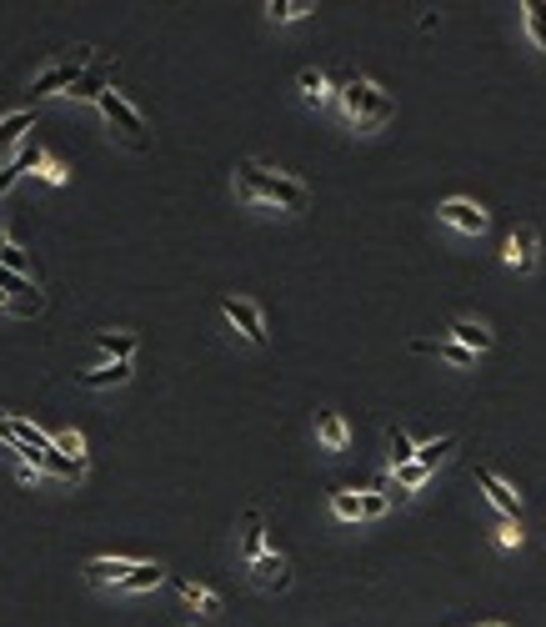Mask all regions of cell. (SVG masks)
I'll use <instances>...</instances> for the list:
<instances>
[{
  "label": "cell",
  "instance_id": "6da1fadb",
  "mask_svg": "<svg viewBox=\"0 0 546 627\" xmlns=\"http://www.w3.org/2000/svg\"><path fill=\"white\" fill-rule=\"evenodd\" d=\"M236 176H241V191H246L251 201L281 206V211H301V206H306V186L281 176V171H266V166H256V161H241Z\"/></svg>",
  "mask_w": 546,
  "mask_h": 627
},
{
  "label": "cell",
  "instance_id": "7a4b0ae2",
  "mask_svg": "<svg viewBox=\"0 0 546 627\" xmlns=\"http://www.w3.org/2000/svg\"><path fill=\"white\" fill-rule=\"evenodd\" d=\"M341 106H346V116L356 121V130H376L381 121H391V96L386 91H376L366 76H346V86H341Z\"/></svg>",
  "mask_w": 546,
  "mask_h": 627
},
{
  "label": "cell",
  "instance_id": "3957f363",
  "mask_svg": "<svg viewBox=\"0 0 546 627\" xmlns=\"http://www.w3.org/2000/svg\"><path fill=\"white\" fill-rule=\"evenodd\" d=\"M96 106H101V116H106L110 126H116V136L130 146V151H146V121H140V111L130 106V101L120 96V91H106V96H101Z\"/></svg>",
  "mask_w": 546,
  "mask_h": 627
},
{
  "label": "cell",
  "instance_id": "277c9868",
  "mask_svg": "<svg viewBox=\"0 0 546 627\" xmlns=\"http://www.w3.org/2000/svg\"><path fill=\"white\" fill-rule=\"evenodd\" d=\"M91 61H96V51H86V45H81L75 55H65V61L45 65L41 76H35V86H31V91H35V96H55V91L65 96V91H71L75 81L86 76V65H91Z\"/></svg>",
  "mask_w": 546,
  "mask_h": 627
},
{
  "label": "cell",
  "instance_id": "5b68a950",
  "mask_svg": "<svg viewBox=\"0 0 546 627\" xmlns=\"http://www.w3.org/2000/svg\"><path fill=\"white\" fill-rule=\"evenodd\" d=\"M221 312H225V322L236 326L251 346H266V322H261V306L256 302H246V296H225Z\"/></svg>",
  "mask_w": 546,
  "mask_h": 627
},
{
  "label": "cell",
  "instance_id": "8992f818",
  "mask_svg": "<svg viewBox=\"0 0 546 627\" xmlns=\"http://www.w3.org/2000/svg\"><path fill=\"white\" fill-rule=\"evenodd\" d=\"M476 482H482V492L492 497V507L502 512L506 522H522V497H516V492H512V487H506L502 477L492 472V467H476Z\"/></svg>",
  "mask_w": 546,
  "mask_h": 627
},
{
  "label": "cell",
  "instance_id": "52a82bcc",
  "mask_svg": "<svg viewBox=\"0 0 546 627\" xmlns=\"http://www.w3.org/2000/svg\"><path fill=\"white\" fill-rule=\"evenodd\" d=\"M441 221L456 231H466V236H482L486 231V211L472 201H461V196H451V201H441Z\"/></svg>",
  "mask_w": 546,
  "mask_h": 627
},
{
  "label": "cell",
  "instance_id": "ba28073f",
  "mask_svg": "<svg viewBox=\"0 0 546 627\" xmlns=\"http://www.w3.org/2000/svg\"><path fill=\"white\" fill-rule=\"evenodd\" d=\"M536 251H541L536 227H516L512 236H506V266H512V271H532L536 266Z\"/></svg>",
  "mask_w": 546,
  "mask_h": 627
},
{
  "label": "cell",
  "instance_id": "9c48e42d",
  "mask_svg": "<svg viewBox=\"0 0 546 627\" xmlns=\"http://www.w3.org/2000/svg\"><path fill=\"white\" fill-rule=\"evenodd\" d=\"M251 577H256V587H266V593H281V587L291 583V567L281 552H261L256 563H251Z\"/></svg>",
  "mask_w": 546,
  "mask_h": 627
},
{
  "label": "cell",
  "instance_id": "30bf717a",
  "mask_svg": "<svg viewBox=\"0 0 546 627\" xmlns=\"http://www.w3.org/2000/svg\"><path fill=\"white\" fill-rule=\"evenodd\" d=\"M106 91H110V61H91V65H86V76L75 81L65 96H75V101H101Z\"/></svg>",
  "mask_w": 546,
  "mask_h": 627
},
{
  "label": "cell",
  "instance_id": "8fae6325",
  "mask_svg": "<svg viewBox=\"0 0 546 627\" xmlns=\"http://www.w3.org/2000/svg\"><path fill=\"white\" fill-rule=\"evenodd\" d=\"M41 156H45V151H41V141H25L21 151H15V161H11V166H0V196L11 191V186L21 181L25 171H31V166H41Z\"/></svg>",
  "mask_w": 546,
  "mask_h": 627
},
{
  "label": "cell",
  "instance_id": "7c38bea8",
  "mask_svg": "<svg viewBox=\"0 0 546 627\" xmlns=\"http://www.w3.org/2000/svg\"><path fill=\"white\" fill-rule=\"evenodd\" d=\"M446 336L456 346H466V352H472V357H482V352H492V332H486L482 322H451L446 326Z\"/></svg>",
  "mask_w": 546,
  "mask_h": 627
},
{
  "label": "cell",
  "instance_id": "4fadbf2b",
  "mask_svg": "<svg viewBox=\"0 0 546 627\" xmlns=\"http://www.w3.org/2000/svg\"><path fill=\"white\" fill-rule=\"evenodd\" d=\"M136 573V563H126V557H96V563H86V577L91 583H126V577Z\"/></svg>",
  "mask_w": 546,
  "mask_h": 627
},
{
  "label": "cell",
  "instance_id": "5bb4252c",
  "mask_svg": "<svg viewBox=\"0 0 546 627\" xmlns=\"http://www.w3.org/2000/svg\"><path fill=\"white\" fill-rule=\"evenodd\" d=\"M126 377H130V362H106V367H96V371H81V387L101 391V387H120Z\"/></svg>",
  "mask_w": 546,
  "mask_h": 627
},
{
  "label": "cell",
  "instance_id": "9a60e30c",
  "mask_svg": "<svg viewBox=\"0 0 546 627\" xmlns=\"http://www.w3.org/2000/svg\"><path fill=\"white\" fill-rule=\"evenodd\" d=\"M96 346L106 352L110 362H130V357H136V336H130V332H101Z\"/></svg>",
  "mask_w": 546,
  "mask_h": 627
},
{
  "label": "cell",
  "instance_id": "2e32d148",
  "mask_svg": "<svg viewBox=\"0 0 546 627\" xmlns=\"http://www.w3.org/2000/svg\"><path fill=\"white\" fill-rule=\"evenodd\" d=\"M241 552H246V563H256L261 552H266V527H261V512H246V532H241Z\"/></svg>",
  "mask_w": 546,
  "mask_h": 627
},
{
  "label": "cell",
  "instance_id": "e0dca14e",
  "mask_svg": "<svg viewBox=\"0 0 546 627\" xmlns=\"http://www.w3.org/2000/svg\"><path fill=\"white\" fill-rule=\"evenodd\" d=\"M31 126H35V111H11V116L0 121V151H5V146H15Z\"/></svg>",
  "mask_w": 546,
  "mask_h": 627
},
{
  "label": "cell",
  "instance_id": "ac0fdd59",
  "mask_svg": "<svg viewBox=\"0 0 546 627\" xmlns=\"http://www.w3.org/2000/svg\"><path fill=\"white\" fill-rule=\"evenodd\" d=\"M161 567L156 563H136V573L126 577V583H120V593H150V587H161Z\"/></svg>",
  "mask_w": 546,
  "mask_h": 627
},
{
  "label": "cell",
  "instance_id": "d6986e66",
  "mask_svg": "<svg viewBox=\"0 0 546 627\" xmlns=\"http://www.w3.org/2000/svg\"><path fill=\"white\" fill-rule=\"evenodd\" d=\"M176 593H181L186 603H196L201 613H221V597H216L211 587H201V583H186V577H181V583H176Z\"/></svg>",
  "mask_w": 546,
  "mask_h": 627
},
{
  "label": "cell",
  "instance_id": "ffe728a7",
  "mask_svg": "<svg viewBox=\"0 0 546 627\" xmlns=\"http://www.w3.org/2000/svg\"><path fill=\"white\" fill-rule=\"evenodd\" d=\"M316 437H321V447H331V452H341L346 447V422L336 417V411H326L321 422H316Z\"/></svg>",
  "mask_w": 546,
  "mask_h": 627
},
{
  "label": "cell",
  "instance_id": "44dd1931",
  "mask_svg": "<svg viewBox=\"0 0 546 627\" xmlns=\"http://www.w3.org/2000/svg\"><path fill=\"white\" fill-rule=\"evenodd\" d=\"M306 11H316L311 0H271V5H266V15H271V21H276V25H286V21H301V15H306Z\"/></svg>",
  "mask_w": 546,
  "mask_h": 627
},
{
  "label": "cell",
  "instance_id": "7402d4cb",
  "mask_svg": "<svg viewBox=\"0 0 546 627\" xmlns=\"http://www.w3.org/2000/svg\"><path fill=\"white\" fill-rule=\"evenodd\" d=\"M0 266H5V271H15V276H25V282H31V256H25V251L15 246V241H0Z\"/></svg>",
  "mask_w": 546,
  "mask_h": 627
},
{
  "label": "cell",
  "instance_id": "603a6c76",
  "mask_svg": "<svg viewBox=\"0 0 546 627\" xmlns=\"http://www.w3.org/2000/svg\"><path fill=\"white\" fill-rule=\"evenodd\" d=\"M526 31H532V41L546 51V0H526Z\"/></svg>",
  "mask_w": 546,
  "mask_h": 627
},
{
  "label": "cell",
  "instance_id": "cb8c5ba5",
  "mask_svg": "<svg viewBox=\"0 0 546 627\" xmlns=\"http://www.w3.org/2000/svg\"><path fill=\"white\" fill-rule=\"evenodd\" d=\"M446 452H456V437H436V442L417 447V462H421V467H426V472H431V467H436V462H441V457H446Z\"/></svg>",
  "mask_w": 546,
  "mask_h": 627
},
{
  "label": "cell",
  "instance_id": "d4e9b609",
  "mask_svg": "<svg viewBox=\"0 0 546 627\" xmlns=\"http://www.w3.org/2000/svg\"><path fill=\"white\" fill-rule=\"evenodd\" d=\"M296 86L306 91V101H311V106H321V101H326V76H321V71H301V76H296Z\"/></svg>",
  "mask_w": 546,
  "mask_h": 627
},
{
  "label": "cell",
  "instance_id": "484cf974",
  "mask_svg": "<svg viewBox=\"0 0 546 627\" xmlns=\"http://www.w3.org/2000/svg\"><path fill=\"white\" fill-rule=\"evenodd\" d=\"M407 462H417V442L397 427V432H391V467H407Z\"/></svg>",
  "mask_w": 546,
  "mask_h": 627
},
{
  "label": "cell",
  "instance_id": "4316f807",
  "mask_svg": "<svg viewBox=\"0 0 546 627\" xmlns=\"http://www.w3.org/2000/svg\"><path fill=\"white\" fill-rule=\"evenodd\" d=\"M51 442H55V452H61V457H71V462H86V457H81V452H86L81 432H61V437H51Z\"/></svg>",
  "mask_w": 546,
  "mask_h": 627
},
{
  "label": "cell",
  "instance_id": "83f0119b",
  "mask_svg": "<svg viewBox=\"0 0 546 627\" xmlns=\"http://www.w3.org/2000/svg\"><path fill=\"white\" fill-rule=\"evenodd\" d=\"M426 467H421V462H407V467H397V487H401V492H411V487H421V482H426Z\"/></svg>",
  "mask_w": 546,
  "mask_h": 627
},
{
  "label": "cell",
  "instance_id": "f1b7e54d",
  "mask_svg": "<svg viewBox=\"0 0 546 627\" xmlns=\"http://www.w3.org/2000/svg\"><path fill=\"white\" fill-rule=\"evenodd\" d=\"M331 512H336V517H346V522L361 517V497H351V492H336V497H331Z\"/></svg>",
  "mask_w": 546,
  "mask_h": 627
},
{
  "label": "cell",
  "instance_id": "f546056e",
  "mask_svg": "<svg viewBox=\"0 0 546 627\" xmlns=\"http://www.w3.org/2000/svg\"><path fill=\"white\" fill-rule=\"evenodd\" d=\"M386 507H391V502H386V492H366V497H361V517H381Z\"/></svg>",
  "mask_w": 546,
  "mask_h": 627
},
{
  "label": "cell",
  "instance_id": "4dcf8cb0",
  "mask_svg": "<svg viewBox=\"0 0 546 627\" xmlns=\"http://www.w3.org/2000/svg\"><path fill=\"white\" fill-rule=\"evenodd\" d=\"M496 542H502V547H522V522H502V527H496Z\"/></svg>",
  "mask_w": 546,
  "mask_h": 627
},
{
  "label": "cell",
  "instance_id": "1f68e13d",
  "mask_svg": "<svg viewBox=\"0 0 546 627\" xmlns=\"http://www.w3.org/2000/svg\"><path fill=\"white\" fill-rule=\"evenodd\" d=\"M41 176H45L51 186H61V181H65V166L55 161V156H41Z\"/></svg>",
  "mask_w": 546,
  "mask_h": 627
},
{
  "label": "cell",
  "instance_id": "d6a6232c",
  "mask_svg": "<svg viewBox=\"0 0 546 627\" xmlns=\"http://www.w3.org/2000/svg\"><path fill=\"white\" fill-rule=\"evenodd\" d=\"M0 442H5V447L15 442V427H11V417H5V411H0Z\"/></svg>",
  "mask_w": 546,
  "mask_h": 627
},
{
  "label": "cell",
  "instance_id": "836d02e7",
  "mask_svg": "<svg viewBox=\"0 0 546 627\" xmlns=\"http://www.w3.org/2000/svg\"><path fill=\"white\" fill-rule=\"evenodd\" d=\"M0 306H11V296H5V292H0Z\"/></svg>",
  "mask_w": 546,
  "mask_h": 627
},
{
  "label": "cell",
  "instance_id": "e575fe53",
  "mask_svg": "<svg viewBox=\"0 0 546 627\" xmlns=\"http://www.w3.org/2000/svg\"><path fill=\"white\" fill-rule=\"evenodd\" d=\"M496 627H502V622H496Z\"/></svg>",
  "mask_w": 546,
  "mask_h": 627
}]
</instances>
